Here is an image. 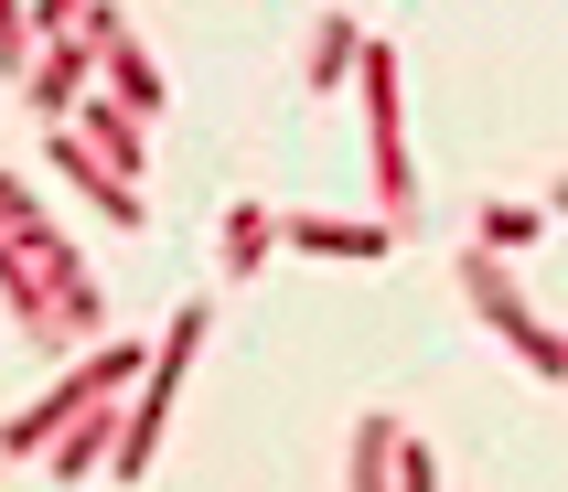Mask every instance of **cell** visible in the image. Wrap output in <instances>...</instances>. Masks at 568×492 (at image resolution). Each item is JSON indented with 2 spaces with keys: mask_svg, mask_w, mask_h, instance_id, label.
Here are the masks:
<instances>
[{
  "mask_svg": "<svg viewBox=\"0 0 568 492\" xmlns=\"http://www.w3.org/2000/svg\"><path fill=\"white\" fill-rule=\"evenodd\" d=\"M43 161H54V172H64L75 193H87V204H97L108 225H140V193H129L119 172H108V161H87V140H75V129H54V151H43Z\"/></svg>",
  "mask_w": 568,
  "mask_h": 492,
  "instance_id": "ba28073f",
  "label": "cell"
},
{
  "mask_svg": "<svg viewBox=\"0 0 568 492\" xmlns=\"http://www.w3.org/2000/svg\"><path fill=\"white\" fill-rule=\"evenodd\" d=\"M87 22V0H43V32H75Z\"/></svg>",
  "mask_w": 568,
  "mask_h": 492,
  "instance_id": "e0dca14e",
  "label": "cell"
},
{
  "mask_svg": "<svg viewBox=\"0 0 568 492\" xmlns=\"http://www.w3.org/2000/svg\"><path fill=\"white\" fill-rule=\"evenodd\" d=\"M397 418H365V429H354V471H344V492H397Z\"/></svg>",
  "mask_w": 568,
  "mask_h": 492,
  "instance_id": "4fadbf2b",
  "label": "cell"
},
{
  "mask_svg": "<svg viewBox=\"0 0 568 492\" xmlns=\"http://www.w3.org/2000/svg\"><path fill=\"white\" fill-rule=\"evenodd\" d=\"M87 397H97V386H87V365H75V375L54 386V397L32 407V418H11V429H0V461H22V450H54V429H64V418H75Z\"/></svg>",
  "mask_w": 568,
  "mask_h": 492,
  "instance_id": "8fae6325",
  "label": "cell"
},
{
  "mask_svg": "<svg viewBox=\"0 0 568 492\" xmlns=\"http://www.w3.org/2000/svg\"><path fill=\"white\" fill-rule=\"evenodd\" d=\"M108 450H119V407H108V397H87V407H75V418L54 429V450H43V461H54V482H87Z\"/></svg>",
  "mask_w": 568,
  "mask_h": 492,
  "instance_id": "52a82bcc",
  "label": "cell"
},
{
  "mask_svg": "<svg viewBox=\"0 0 568 492\" xmlns=\"http://www.w3.org/2000/svg\"><path fill=\"white\" fill-rule=\"evenodd\" d=\"M64 129H75V140H87V151L97 161H108V172H119V183H129V172H140V119H129V107H119V96H75V119H64Z\"/></svg>",
  "mask_w": 568,
  "mask_h": 492,
  "instance_id": "9c48e42d",
  "label": "cell"
},
{
  "mask_svg": "<svg viewBox=\"0 0 568 492\" xmlns=\"http://www.w3.org/2000/svg\"><path fill=\"white\" fill-rule=\"evenodd\" d=\"M97 75H108V96H119L129 119H161V96H172V75H161L129 32H108V43H97Z\"/></svg>",
  "mask_w": 568,
  "mask_h": 492,
  "instance_id": "8992f818",
  "label": "cell"
},
{
  "mask_svg": "<svg viewBox=\"0 0 568 492\" xmlns=\"http://www.w3.org/2000/svg\"><path fill=\"white\" fill-rule=\"evenodd\" d=\"M204 332H215V310L193 300V310H172V342H161L151 365H140V397L119 407V482H140L151 471V439H161V418H172V397H183V375H193V353H204Z\"/></svg>",
  "mask_w": 568,
  "mask_h": 492,
  "instance_id": "6da1fadb",
  "label": "cell"
},
{
  "mask_svg": "<svg viewBox=\"0 0 568 492\" xmlns=\"http://www.w3.org/2000/svg\"><path fill=\"white\" fill-rule=\"evenodd\" d=\"M257 257H280V215L268 204H225V278H257Z\"/></svg>",
  "mask_w": 568,
  "mask_h": 492,
  "instance_id": "7c38bea8",
  "label": "cell"
},
{
  "mask_svg": "<svg viewBox=\"0 0 568 492\" xmlns=\"http://www.w3.org/2000/svg\"><path fill=\"white\" fill-rule=\"evenodd\" d=\"M537 204H483V215H473V236H483V257H515V246H537Z\"/></svg>",
  "mask_w": 568,
  "mask_h": 492,
  "instance_id": "5bb4252c",
  "label": "cell"
},
{
  "mask_svg": "<svg viewBox=\"0 0 568 492\" xmlns=\"http://www.w3.org/2000/svg\"><path fill=\"white\" fill-rule=\"evenodd\" d=\"M0 75H32V11L0 0Z\"/></svg>",
  "mask_w": 568,
  "mask_h": 492,
  "instance_id": "9a60e30c",
  "label": "cell"
},
{
  "mask_svg": "<svg viewBox=\"0 0 568 492\" xmlns=\"http://www.w3.org/2000/svg\"><path fill=\"white\" fill-rule=\"evenodd\" d=\"M558 204H568V183H558Z\"/></svg>",
  "mask_w": 568,
  "mask_h": 492,
  "instance_id": "ac0fdd59",
  "label": "cell"
},
{
  "mask_svg": "<svg viewBox=\"0 0 568 492\" xmlns=\"http://www.w3.org/2000/svg\"><path fill=\"white\" fill-rule=\"evenodd\" d=\"M354 96H365V151H376V193H386V225L418 215V172H408V119H397V54L365 43L354 64Z\"/></svg>",
  "mask_w": 568,
  "mask_h": 492,
  "instance_id": "7a4b0ae2",
  "label": "cell"
},
{
  "mask_svg": "<svg viewBox=\"0 0 568 492\" xmlns=\"http://www.w3.org/2000/svg\"><path fill=\"white\" fill-rule=\"evenodd\" d=\"M344 64H365V32H354L344 11H322L312 43H301V86H312V96H344Z\"/></svg>",
  "mask_w": 568,
  "mask_h": 492,
  "instance_id": "30bf717a",
  "label": "cell"
},
{
  "mask_svg": "<svg viewBox=\"0 0 568 492\" xmlns=\"http://www.w3.org/2000/svg\"><path fill=\"white\" fill-rule=\"evenodd\" d=\"M397 492H440V461H429L418 439H397Z\"/></svg>",
  "mask_w": 568,
  "mask_h": 492,
  "instance_id": "2e32d148",
  "label": "cell"
},
{
  "mask_svg": "<svg viewBox=\"0 0 568 492\" xmlns=\"http://www.w3.org/2000/svg\"><path fill=\"white\" fill-rule=\"evenodd\" d=\"M280 246H312V257H354V268H376L397 225H344V215H280Z\"/></svg>",
  "mask_w": 568,
  "mask_h": 492,
  "instance_id": "5b68a950",
  "label": "cell"
},
{
  "mask_svg": "<svg viewBox=\"0 0 568 492\" xmlns=\"http://www.w3.org/2000/svg\"><path fill=\"white\" fill-rule=\"evenodd\" d=\"M87 75H97V43H87V32H54V54L22 75V96L64 129V119H75V96H87Z\"/></svg>",
  "mask_w": 568,
  "mask_h": 492,
  "instance_id": "277c9868",
  "label": "cell"
},
{
  "mask_svg": "<svg viewBox=\"0 0 568 492\" xmlns=\"http://www.w3.org/2000/svg\"><path fill=\"white\" fill-rule=\"evenodd\" d=\"M462 289H473V310H483V321H494V332H505V342H515V353H526L537 375H547V386H568V342L547 332V321H537L526 300H515L505 257H483V246H473V257H462Z\"/></svg>",
  "mask_w": 568,
  "mask_h": 492,
  "instance_id": "3957f363",
  "label": "cell"
}]
</instances>
